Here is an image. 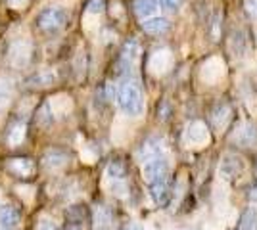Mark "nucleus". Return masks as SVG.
Segmentation results:
<instances>
[{
  "mask_svg": "<svg viewBox=\"0 0 257 230\" xmlns=\"http://www.w3.org/2000/svg\"><path fill=\"white\" fill-rule=\"evenodd\" d=\"M117 102L119 108L125 111L127 115H139L142 111V92L137 83L125 81L117 90Z\"/></svg>",
  "mask_w": 257,
  "mask_h": 230,
  "instance_id": "obj_1",
  "label": "nucleus"
},
{
  "mask_svg": "<svg viewBox=\"0 0 257 230\" xmlns=\"http://www.w3.org/2000/svg\"><path fill=\"white\" fill-rule=\"evenodd\" d=\"M65 23H67V12L64 8H46L37 18L39 29L46 35L60 33L65 27Z\"/></svg>",
  "mask_w": 257,
  "mask_h": 230,
  "instance_id": "obj_2",
  "label": "nucleus"
},
{
  "mask_svg": "<svg viewBox=\"0 0 257 230\" xmlns=\"http://www.w3.org/2000/svg\"><path fill=\"white\" fill-rule=\"evenodd\" d=\"M144 176H146V180L150 184L152 182H158V180H167V176H169V165H167V161L163 157L154 155L144 165Z\"/></svg>",
  "mask_w": 257,
  "mask_h": 230,
  "instance_id": "obj_3",
  "label": "nucleus"
},
{
  "mask_svg": "<svg viewBox=\"0 0 257 230\" xmlns=\"http://www.w3.org/2000/svg\"><path fill=\"white\" fill-rule=\"evenodd\" d=\"M6 169L18 178H31L35 175V161L29 157H12L6 161Z\"/></svg>",
  "mask_w": 257,
  "mask_h": 230,
  "instance_id": "obj_4",
  "label": "nucleus"
},
{
  "mask_svg": "<svg viewBox=\"0 0 257 230\" xmlns=\"http://www.w3.org/2000/svg\"><path fill=\"white\" fill-rule=\"evenodd\" d=\"M150 194L156 201V205L160 207H167L171 201V188L167 184V180H158L150 184Z\"/></svg>",
  "mask_w": 257,
  "mask_h": 230,
  "instance_id": "obj_5",
  "label": "nucleus"
},
{
  "mask_svg": "<svg viewBox=\"0 0 257 230\" xmlns=\"http://www.w3.org/2000/svg\"><path fill=\"white\" fill-rule=\"evenodd\" d=\"M20 222H22V211H20V207L10 205V203L0 207V224L4 228H16Z\"/></svg>",
  "mask_w": 257,
  "mask_h": 230,
  "instance_id": "obj_6",
  "label": "nucleus"
},
{
  "mask_svg": "<svg viewBox=\"0 0 257 230\" xmlns=\"http://www.w3.org/2000/svg\"><path fill=\"white\" fill-rule=\"evenodd\" d=\"M169 27H171V23H169V20H165V18H148V20L142 22V31L152 35V37L165 35L169 31Z\"/></svg>",
  "mask_w": 257,
  "mask_h": 230,
  "instance_id": "obj_7",
  "label": "nucleus"
},
{
  "mask_svg": "<svg viewBox=\"0 0 257 230\" xmlns=\"http://www.w3.org/2000/svg\"><path fill=\"white\" fill-rule=\"evenodd\" d=\"M139 54H140V44L137 41H133V39H128L127 43L123 44V48H121V64L125 67V71H128V67L137 62Z\"/></svg>",
  "mask_w": 257,
  "mask_h": 230,
  "instance_id": "obj_8",
  "label": "nucleus"
},
{
  "mask_svg": "<svg viewBox=\"0 0 257 230\" xmlns=\"http://www.w3.org/2000/svg\"><path fill=\"white\" fill-rule=\"evenodd\" d=\"M133 8H135V14L139 18H150V16H154L158 12L160 2L158 0H135Z\"/></svg>",
  "mask_w": 257,
  "mask_h": 230,
  "instance_id": "obj_9",
  "label": "nucleus"
},
{
  "mask_svg": "<svg viewBox=\"0 0 257 230\" xmlns=\"http://www.w3.org/2000/svg\"><path fill=\"white\" fill-rule=\"evenodd\" d=\"M257 228V213L253 207H247L242 211L236 230H255Z\"/></svg>",
  "mask_w": 257,
  "mask_h": 230,
  "instance_id": "obj_10",
  "label": "nucleus"
},
{
  "mask_svg": "<svg viewBox=\"0 0 257 230\" xmlns=\"http://www.w3.org/2000/svg\"><path fill=\"white\" fill-rule=\"evenodd\" d=\"M107 175L111 178H125L128 175V165L123 157H113L107 163Z\"/></svg>",
  "mask_w": 257,
  "mask_h": 230,
  "instance_id": "obj_11",
  "label": "nucleus"
},
{
  "mask_svg": "<svg viewBox=\"0 0 257 230\" xmlns=\"http://www.w3.org/2000/svg\"><path fill=\"white\" fill-rule=\"evenodd\" d=\"M25 138V123L18 121L16 125H12L8 129V144L10 146H18Z\"/></svg>",
  "mask_w": 257,
  "mask_h": 230,
  "instance_id": "obj_12",
  "label": "nucleus"
},
{
  "mask_svg": "<svg viewBox=\"0 0 257 230\" xmlns=\"http://www.w3.org/2000/svg\"><path fill=\"white\" fill-rule=\"evenodd\" d=\"M67 161V155L62 152H50L44 155L43 159V165L46 169H58V167H62V165Z\"/></svg>",
  "mask_w": 257,
  "mask_h": 230,
  "instance_id": "obj_13",
  "label": "nucleus"
},
{
  "mask_svg": "<svg viewBox=\"0 0 257 230\" xmlns=\"http://www.w3.org/2000/svg\"><path fill=\"white\" fill-rule=\"evenodd\" d=\"M65 217H67V220H69V222L79 224V222L86 220V217H88V211H86L85 205H71V207L67 209Z\"/></svg>",
  "mask_w": 257,
  "mask_h": 230,
  "instance_id": "obj_14",
  "label": "nucleus"
},
{
  "mask_svg": "<svg viewBox=\"0 0 257 230\" xmlns=\"http://www.w3.org/2000/svg\"><path fill=\"white\" fill-rule=\"evenodd\" d=\"M52 83H54V75L52 73H46V71L29 79V85H33V87H50Z\"/></svg>",
  "mask_w": 257,
  "mask_h": 230,
  "instance_id": "obj_15",
  "label": "nucleus"
},
{
  "mask_svg": "<svg viewBox=\"0 0 257 230\" xmlns=\"http://www.w3.org/2000/svg\"><path fill=\"white\" fill-rule=\"evenodd\" d=\"M12 98V85L6 79H0V110L10 102Z\"/></svg>",
  "mask_w": 257,
  "mask_h": 230,
  "instance_id": "obj_16",
  "label": "nucleus"
},
{
  "mask_svg": "<svg viewBox=\"0 0 257 230\" xmlns=\"http://www.w3.org/2000/svg\"><path fill=\"white\" fill-rule=\"evenodd\" d=\"M228 113H230V108L226 106L225 102H221V104H217V108L213 110V121L217 125H223L225 119L228 117Z\"/></svg>",
  "mask_w": 257,
  "mask_h": 230,
  "instance_id": "obj_17",
  "label": "nucleus"
},
{
  "mask_svg": "<svg viewBox=\"0 0 257 230\" xmlns=\"http://www.w3.org/2000/svg\"><path fill=\"white\" fill-rule=\"evenodd\" d=\"M232 50L236 52V56L244 54V50H246V35L242 31L232 35Z\"/></svg>",
  "mask_w": 257,
  "mask_h": 230,
  "instance_id": "obj_18",
  "label": "nucleus"
},
{
  "mask_svg": "<svg viewBox=\"0 0 257 230\" xmlns=\"http://www.w3.org/2000/svg\"><path fill=\"white\" fill-rule=\"evenodd\" d=\"M37 123H39L41 127H46V125H50V123H52V115H50V108H48V104H43V106H41V110L37 111Z\"/></svg>",
  "mask_w": 257,
  "mask_h": 230,
  "instance_id": "obj_19",
  "label": "nucleus"
},
{
  "mask_svg": "<svg viewBox=\"0 0 257 230\" xmlns=\"http://www.w3.org/2000/svg\"><path fill=\"white\" fill-rule=\"evenodd\" d=\"M221 23H223V16L217 12L213 18H211V25H209V33H211V39H213V41H217L219 35H221V27H223Z\"/></svg>",
  "mask_w": 257,
  "mask_h": 230,
  "instance_id": "obj_20",
  "label": "nucleus"
},
{
  "mask_svg": "<svg viewBox=\"0 0 257 230\" xmlns=\"http://www.w3.org/2000/svg\"><path fill=\"white\" fill-rule=\"evenodd\" d=\"M86 8H88L90 14H100V12L106 8V2H104V0H88Z\"/></svg>",
  "mask_w": 257,
  "mask_h": 230,
  "instance_id": "obj_21",
  "label": "nucleus"
},
{
  "mask_svg": "<svg viewBox=\"0 0 257 230\" xmlns=\"http://www.w3.org/2000/svg\"><path fill=\"white\" fill-rule=\"evenodd\" d=\"M158 2L169 12H177L182 6V0H158Z\"/></svg>",
  "mask_w": 257,
  "mask_h": 230,
  "instance_id": "obj_22",
  "label": "nucleus"
},
{
  "mask_svg": "<svg viewBox=\"0 0 257 230\" xmlns=\"http://www.w3.org/2000/svg\"><path fill=\"white\" fill-rule=\"evenodd\" d=\"M246 8H247V14H249L251 18H255V20H257V0H247Z\"/></svg>",
  "mask_w": 257,
  "mask_h": 230,
  "instance_id": "obj_23",
  "label": "nucleus"
},
{
  "mask_svg": "<svg viewBox=\"0 0 257 230\" xmlns=\"http://www.w3.org/2000/svg\"><path fill=\"white\" fill-rule=\"evenodd\" d=\"M247 197H249L251 201H257V180H253L251 186L247 188Z\"/></svg>",
  "mask_w": 257,
  "mask_h": 230,
  "instance_id": "obj_24",
  "label": "nucleus"
},
{
  "mask_svg": "<svg viewBox=\"0 0 257 230\" xmlns=\"http://www.w3.org/2000/svg\"><path fill=\"white\" fill-rule=\"evenodd\" d=\"M39 230H58V226L54 224L52 220H41L39 222Z\"/></svg>",
  "mask_w": 257,
  "mask_h": 230,
  "instance_id": "obj_25",
  "label": "nucleus"
},
{
  "mask_svg": "<svg viewBox=\"0 0 257 230\" xmlns=\"http://www.w3.org/2000/svg\"><path fill=\"white\" fill-rule=\"evenodd\" d=\"M182 230H188V228H182Z\"/></svg>",
  "mask_w": 257,
  "mask_h": 230,
  "instance_id": "obj_26",
  "label": "nucleus"
},
{
  "mask_svg": "<svg viewBox=\"0 0 257 230\" xmlns=\"http://www.w3.org/2000/svg\"><path fill=\"white\" fill-rule=\"evenodd\" d=\"M6 230H12V228H6Z\"/></svg>",
  "mask_w": 257,
  "mask_h": 230,
  "instance_id": "obj_27",
  "label": "nucleus"
}]
</instances>
